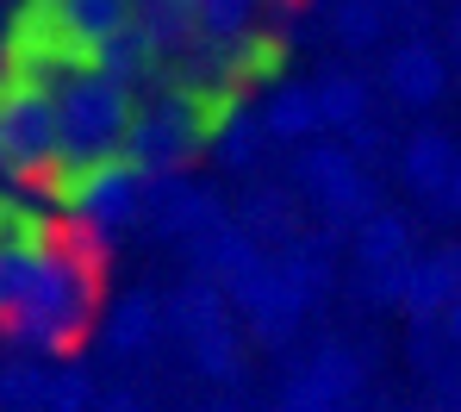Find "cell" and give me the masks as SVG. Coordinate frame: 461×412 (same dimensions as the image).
Masks as SVG:
<instances>
[{
    "label": "cell",
    "mask_w": 461,
    "mask_h": 412,
    "mask_svg": "<svg viewBox=\"0 0 461 412\" xmlns=\"http://www.w3.org/2000/svg\"><path fill=\"white\" fill-rule=\"evenodd\" d=\"M443 319H449V337H456V343H461V300H456V307H449V313H443Z\"/></svg>",
    "instance_id": "15"
},
{
    "label": "cell",
    "mask_w": 461,
    "mask_h": 412,
    "mask_svg": "<svg viewBox=\"0 0 461 412\" xmlns=\"http://www.w3.org/2000/svg\"><path fill=\"white\" fill-rule=\"evenodd\" d=\"M318 119H324L318 94H287V100H281V113H275V132H287V138H294V132H312Z\"/></svg>",
    "instance_id": "13"
},
{
    "label": "cell",
    "mask_w": 461,
    "mask_h": 412,
    "mask_svg": "<svg viewBox=\"0 0 461 412\" xmlns=\"http://www.w3.org/2000/svg\"><path fill=\"white\" fill-rule=\"evenodd\" d=\"M194 362L212 375V381H230L237 369H243V356H237V337H230V325L225 331H212V337H194Z\"/></svg>",
    "instance_id": "9"
},
{
    "label": "cell",
    "mask_w": 461,
    "mask_h": 412,
    "mask_svg": "<svg viewBox=\"0 0 461 412\" xmlns=\"http://www.w3.org/2000/svg\"><path fill=\"white\" fill-rule=\"evenodd\" d=\"M156 169L131 144H106V151H63L57 163L38 175V194L50 200V213L76 232H106L119 219H131L144 181Z\"/></svg>",
    "instance_id": "1"
},
{
    "label": "cell",
    "mask_w": 461,
    "mask_h": 412,
    "mask_svg": "<svg viewBox=\"0 0 461 412\" xmlns=\"http://www.w3.org/2000/svg\"><path fill=\"white\" fill-rule=\"evenodd\" d=\"M330 412H349V407H330Z\"/></svg>",
    "instance_id": "17"
},
{
    "label": "cell",
    "mask_w": 461,
    "mask_h": 412,
    "mask_svg": "<svg viewBox=\"0 0 461 412\" xmlns=\"http://www.w3.org/2000/svg\"><path fill=\"white\" fill-rule=\"evenodd\" d=\"M168 319H175V331H187V337H212V331H225V294L212 281H194V288L175 294Z\"/></svg>",
    "instance_id": "4"
},
{
    "label": "cell",
    "mask_w": 461,
    "mask_h": 412,
    "mask_svg": "<svg viewBox=\"0 0 461 412\" xmlns=\"http://www.w3.org/2000/svg\"><path fill=\"white\" fill-rule=\"evenodd\" d=\"M443 194H449V200H456V213H461V169H456V181H449V188H443Z\"/></svg>",
    "instance_id": "16"
},
{
    "label": "cell",
    "mask_w": 461,
    "mask_h": 412,
    "mask_svg": "<svg viewBox=\"0 0 461 412\" xmlns=\"http://www.w3.org/2000/svg\"><path fill=\"white\" fill-rule=\"evenodd\" d=\"M44 394H50V381L32 369V362H19V369H6L0 375V400L13 412H32V407H44Z\"/></svg>",
    "instance_id": "10"
},
{
    "label": "cell",
    "mask_w": 461,
    "mask_h": 412,
    "mask_svg": "<svg viewBox=\"0 0 461 412\" xmlns=\"http://www.w3.org/2000/svg\"><path fill=\"white\" fill-rule=\"evenodd\" d=\"M57 113H63V151H106V144H131L144 100L131 94L125 76H76L57 87Z\"/></svg>",
    "instance_id": "2"
},
{
    "label": "cell",
    "mask_w": 461,
    "mask_h": 412,
    "mask_svg": "<svg viewBox=\"0 0 461 412\" xmlns=\"http://www.w3.org/2000/svg\"><path fill=\"white\" fill-rule=\"evenodd\" d=\"M405 175H411L418 188H449V181H456V157H449V144H443V138H418L411 157H405Z\"/></svg>",
    "instance_id": "8"
},
{
    "label": "cell",
    "mask_w": 461,
    "mask_h": 412,
    "mask_svg": "<svg viewBox=\"0 0 461 412\" xmlns=\"http://www.w3.org/2000/svg\"><path fill=\"white\" fill-rule=\"evenodd\" d=\"M393 82L405 87V94H418V100H424V94H437V82H443V76H437V57H430V50H411V57L393 69Z\"/></svg>",
    "instance_id": "12"
},
{
    "label": "cell",
    "mask_w": 461,
    "mask_h": 412,
    "mask_svg": "<svg viewBox=\"0 0 461 412\" xmlns=\"http://www.w3.org/2000/svg\"><path fill=\"white\" fill-rule=\"evenodd\" d=\"M212 69L230 76L237 87H268L287 76V38L268 32V25H249V32L225 38V44H212Z\"/></svg>",
    "instance_id": "3"
},
{
    "label": "cell",
    "mask_w": 461,
    "mask_h": 412,
    "mask_svg": "<svg viewBox=\"0 0 461 412\" xmlns=\"http://www.w3.org/2000/svg\"><path fill=\"white\" fill-rule=\"evenodd\" d=\"M306 375L324 388V394H330V407H343V400L356 394V381H362V362H356L343 343H324V350H318V362H312Z\"/></svg>",
    "instance_id": "6"
},
{
    "label": "cell",
    "mask_w": 461,
    "mask_h": 412,
    "mask_svg": "<svg viewBox=\"0 0 461 412\" xmlns=\"http://www.w3.org/2000/svg\"><path fill=\"white\" fill-rule=\"evenodd\" d=\"M100 412H138V400H125V394H113V400H106Z\"/></svg>",
    "instance_id": "14"
},
{
    "label": "cell",
    "mask_w": 461,
    "mask_h": 412,
    "mask_svg": "<svg viewBox=\"0 0 461 412\" xmlns=\"http://www.w3.org/2000/svg\"><path fill=\"white\" fill-rule=\"evenodd\" d=\"M94 407V388H87V375H57L50 381V394H44V412H87Z\"/></svg>",
    "instance_id": "11"
},
{
    "label": "cell",
    "mask_w": 461,
    "mask_h": 412,
    "mask_svg": "<svg viewBox=\"0 0 461 412\" xmlns=\"http://www.w3.org/2000/svg\"><path fill=\"white\" fill-rule=\"evenodd\" d=\"M219 412H230V407H219Z\"/></svg>",
    "instance_id": "18"
},
{
    "label": "cell",
    "mask_w": 461,
    "mask_h": 412,
    "mask_svg": "<svg viewBox=\"0 0 461 412\" xmlns=\"http://www.w3.org/2000/svg\"><path fill=\"white\" fill-rule=\"evenodd\" d=\"M356 250H362L368 275L411 262V256H405V225H399V219H368V225H362V244H356Z\"/></svg>",
    "instance_id": "7"
},
{
    "label": "cell",
    "mask_w": 461,
    "mask_h": 412,
    "mask_svg": "<svg viewBox=\"0 0 461 412\" xmlns=\"http://www.w3.org/2000/svg\"><path fill=\"white\" fill-rule=\"evenodd\" d=\"M150 337H156V300L150 294H131V300L113 307V319H106V343L113 350H144Z\"/></svg>",
    "instance_id": "5"
}]
</instances>
